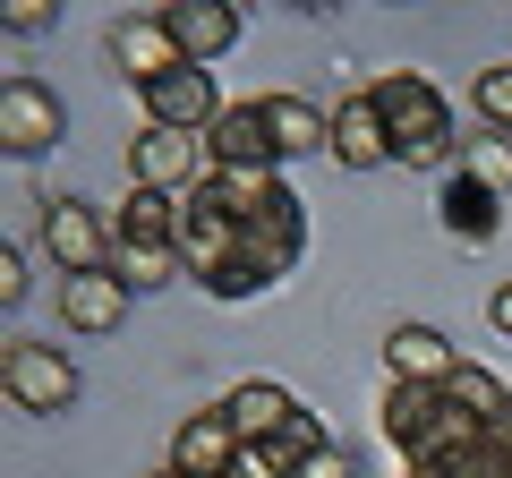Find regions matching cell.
<instances>
[{
	"instance_id": "cell-18",
	"label": "cell",
	"mask_w": 512,
	"mask_h": 478,
	"mask_svg": "<svg viewBox=\"0 0 512 478\" xmlns=\"http://www.w3.org/2000/svg\"><path fill=\"white\" fill-rule=\"evenodd\" d=\"M111 274H120L128 291H171V282H188V265H180V248H163V239H120Z\"/></svg>"
},
{
	"instance_id": "cell-8",
	"label": "cell",
	"mask_w": 512,
	"mask_h": 478,
	"mask_svg": "<svg viewBox=\"0 0 512 478\" xmlns=\"http://www.w3.org/2000/svg\"><path fill=\"white\" fill-rule=\"evenodd\" d=\"M163 18V35L180 43L188 69H214L222 52H239V35H248V18H239L231 0H171V9H154Z\"/></svg>"
},
{
	"instance_id": "cell-10",
	"label": "cell",
	"mask_w": 512,
	"mask_h": 478,
	"mask_svg": "<svg viewBox=\"0 0 512 478\" xmlns=\"http://www.w3.org/2000/svg\"><path fill=\"white\" fill-rule=\"evenodd\" d=\"M205 146H214V171H282V137H274V120H265V94L256 103H231L205 129Z\"/></svg>"
},
{
	"instance_id": "cell-17",
	"label": "cell",
	"mask_w": 512,
	"mask_h": 478,
	"mask_svg": "<svg viewBox=\"0 0 512 478\" xmlns=\"http://www.w3.org/2000/svg\"><path fill=\"white\" fill-rule=\"evenodd\" d=\"M265 120L282 137V163L291 154H333V111L308 103V94H265Z\"/></svg>"
},
{
	"instance_id": "cell-27",
	"label": "cell",
	"mask_w": 512,
	"mask_h": 478,
	"mask_svg": "<svg viewBox=\"0 0 512 478\" xmlns=\"http://www.w3.org/2000/svg\"><path fill=\"white\" fill-rule=\"evenodd\" d=\"M154 478H180V470H171V461H163V470H154Z\"/></svg>"
},
{
	"instance_id": "cell-13",
	"label": "cell",
	"mask_w": 512,
	"mask_h": 478,
	"mask_svg": "<svg viewBox=\"0 0 512 478\" xmlns=\"http://www.w3.org/2000/svg\"><path fill=\"white\" fill-rule=\"evenodd\" d=\"M128 282L120 274H60L52 282V308H60V325L69 333H120L128 325Z\"/></svg>"
},
{
	"instance_id": "cell-25",
	"label": "cell",
	"mask_w": 512,
	"mask_h": 478,
	"mask_svg": "<svg viewBox=\"0 0 512 478\" xmlns=\"http://www.w3.org/2000/svg\"><path fill=\"white\" fill-rule=\"evenodd\" d=\"M0 18H9V35H43V26H52L60 9H43V0H9Z\"/></svg>"
},
{
	"instance_id": "cell-23",
	"label": "cell",
	"mask_w": 512,
	"mask_h": 478,
	"mask_svg": "<svg viewBox=\"0 0 512 478\" xmlns=\"http://www.w3.org/2000/svg\"><path fill=\"white\" fill-rule=\"evenodd\" d=\"M291 478H359V461H350V453H342V444H333V436H325V444H316V453H308V461H299V470H291Z\"/></svg>"
},
{
	"instance_id": "cell-14",
	"label": "cell",
	"mask_w": 512,
	"mask_h": 478,
	"mask_svg": "<svg viewBox=\"0 0 512 478\" xmlns=\"http://www.w3.org/2000/svg\"><path fill=\"white\" fill-rule=\"evenodd\" d=\"M453 368H461L453 333H436V325H393L384 333V376L393 385H453Z\"/></svg>"
},
{
	"instance_id": "cell-9",
	"label": "cell",
	"mask_w": 512,
	"mask_h": 478,
	"mask_svg": "<svg viewBox=\"0 0 512 478\" xmlns=\"http://www.w3.org/2000/svg\"><path fill=\"white\" fill-rule=\"evenodd\" d=\"M137 103H146V129H188V137H205L222 111H231V103H222V86H214L205 69H188V60H180L171 77H154Z\"/></svg>"
},
{
	"instance_id": "cell-20",
	"label": "cell",
	"mask_w": 512,
	"mask_h": 478,
	"mask_svg": "<svg viewBox=\"0 0 512 478\" xmlns=\"http://www.w3.org/2000/svg\"><path fill=\"white\" fill-rule=\"evenodd\" d=\"M470 111L487 137H512V60H487V69L470 77Z\"/></svg>"
},
{
	"instance_id": "cell-6",
	"label": "cell",
	"mask_w": 512,
	"mask_h": 478,
	"mask_svg": "<svg viewBox=\"0 0 512 478\" xmlns=\"http://www.w3.org/2000/svg\"><path fill=\"white\" fill-rule=\"evenodd\" d=\"M60 137H69V103L43 77H0V146L18 154V163H35Z\"/></svg>"
},
{
	"instance_id": "cell-11",
	"label": "cell",
	"mask_w": 512,
	"mask_h": 478,
	"mask_svg": "<svg viewBox=\"0 0 512 478\" xmlns=\"http://www.w3.org/2000/svg\"><path fill=\"white\" fill-rule=\"evenodd\" d=\"M103 52H111V69H120L137 94H146L154 77H171V69H180V43L163 35V18H154V9H137V18H111Z\"/></svg>"
},
{
	"instance_id": "cell-4",
	"label": "cell",
	"mask_w": 512,
	"mask_h": 478,
	"mask_svg": "<svg viewBox=\"0 0 512 478\" xmlns=\"http://www.w3.org/2000/svg\"><path fill=\"white\" fill-rule=\"evenodd\" d=\"M128 180L154 188V197H205V180H214V146L188 129H137L128 137Z\"/></svg>"
},
{
	"instance_id": "cell-5",
	"label": "cell",
	"mask_w": 512,
	"mask_h": 478,
	"mask_svg": "<svg viewBox=\"0 0 512 478\" xmlns=\"http://www.w3.org/2000/svg\"><path fill=\"white\" fill-rule=\"evenodd\" d=\"M35 239H43V257H52L60 274H111V257H120L111 214H103V205H86V197H52Z\"/></svg>"
},
{
	"instance_id": "cell-16",
	"label": "cell",
	"mask_w": 512,
	"mask_h": 478,
	"mask_svg": "<svg viewBox=\"0 0 512 478\" xmlns=\"http://www.w3.org/2000/svg\"><path fill=\"white\" fill-rule=\"evenodd\" d=\"M222 410H231V427H239L248 444H274L282 427L299 419V393H291V385H274V376H239V385L222 393Z\"/></svg>"
},
{
	"instance_id": "cell-1",
	"label": "cell",
	"mask_w": 512,
	"mask_h": 478,
	"mask_svg": "<svg viewBox=\"0 0 512 478\" xmlns=\"http://www.w3.org/2000/svg\"><path fill=\"white\" fill-rule=\"evenodd\" d=\"M367 94H376V111H384L393 163L436 171V180H453V171L470 163V154H461V120H453V103H444V86L427 69H384Z\"/></svg>"
},
{
	"instance_id": "cell-15",
	"label": "cell",
	"mask_w": 512,
	"mask_h": 478,
	"mask_svg": "<svg viewBox=\"0 0 512 478\" xmlns=\"http://www.w3.org/2000/svg\"><path fill=\"white\" fill-rule=\"evenodd\" d=\"M333 163H342V171L393 163V137H384V111H376V94H367V86H350L342 103H333Z\"/></svg>"
},
{
	"instance_id": "cell-12",
	"label": "cell",
	"mask_w": 512,
	"mask_h": 478,
	"mask_svg": "<svg viewBox=\"0 0 512 478\" xmlns=\"http://www.w3.org/2000/svg\"><path fill=\"white\" fill-rule=\"evenodd\" d=\"M436 222L461 239V248H487V239L504 231V188H487L470 163H461L453 180H436Z\"/></svg>"
},
{
	"instance_id": "cell-3",
	"label": "cell",
	"mask_w": 512,
	"mask_h": 478,
	"mask_svg": "<svg viewBox=\"0 0 512 478\" xmlns=\"http://www.w3.org/2000/svg\"><path fill=\"white\" fill-rule=\"evenodd\" d=\"M0 385H9V402H18L26 419H60V410H77L86 376H77V359L52 350L43 333H9V350H0Z\"/></svg>"
},
{
	"instance_id": "cell-21",
	"label": "cell",
	"mask_w": 512,
	"mask_h": 478,
	"mask_svg": "<svg viewBox=\"0 0 512 478\" xmlns=\"http://www.w3.org/2000/svg\"><path fill=\"white\" fill-rule=\"evenodd\" d=\"M444 393H453V402L470 410L478 427H487L495 410H504V393H512V385H504V376H495V368H478V359H461V368H453V385H444Z\"/></svg>"
},
{
	"instance_id": "cell-2",
	"label": "cell",
	"mask_w": 512,
	"mask_h": 478,
	"mask_svg": "<svg viewBox=\"0 0 512 478\" xmlns=\"http://www.w3.org/2000/svg\"><path fill=\"white\" fill-rule=\"evenodd\" d=\"M384 436H393V453H402L410 470H436L461 444H478L487 427H478L444 385H393V376H384Z\"/></svg>"
},
{
	"instance_id": "cell-19",
	"label": "cell",
	"mask_w": 512,
	"mask_h": 478,
	"mask_svg": "<svg viewBox=\"0 0 512 478\" xmlns=\"http://www.w3.org/2000/svg\"><path fill=\"white\" fill-rule=\"evenodd\" d=\"M111 231H120V239H163V248H180V197L128 188V197H120V214H111Z\"/></svg>"
},
{
	"instance_id": "cell-26",
	"label": "cell",
	"mask_w": 512,
	"mask_h": 478,
	"mask_svg": "<svg viewBox=\"0 0 512 478\" xmlns=\"http://www.w3.org/2000/svg\"><path fill=\"white\" fill-rule=\"evenodd\" d=\"M487 325L512 342V282H495V291H487Z\"/></svg>"
},
{
	"instance_id": "cell-22",
	"label": "cell",
	"mask_w": 512,
	"mask_h": 478,
	"mask_svg": "<svg viewBox=\"0 0 512 478\" xmlns=\"http://www.w3.org/2000/svg\"><path fill=\"white\" fill-rule=\"evenodd\" d=\"M470 171H478L487 188H512V137H478V146H470Z\"/></svg>"
},
{
	"instance_id": "cell-7",
	"label": "cell",
	"mask_w": 512,
	"mask_h": 478,
	"mask_svg": "<svg viewBox=\"0 0 512 478\" xmlns=\"http://www.w3.org/2000/svg\"><path fill=\"white\" fill-rule=\"evenodd\" d=\"M239 461H248V436L231 427L222 402L188 410V419L171 427V470H180V478H239Z\"/></svg>"
},
{
	"instance_id": "cell-24",
	"label": "cell",
	"mask_w": 512,
	"mask_h": 478,
	"mask_svg": "<svg viewBox=\"0 0 512 478\" xmlns=\"http://www.w3.org/2000/svg\"><path fill=\"white\" fill-rule=\"evenodd\" d=\"M26 291H35V265H26V248H9V257H0V299L18 308Z\"/></svg>"
}]
</instances>
